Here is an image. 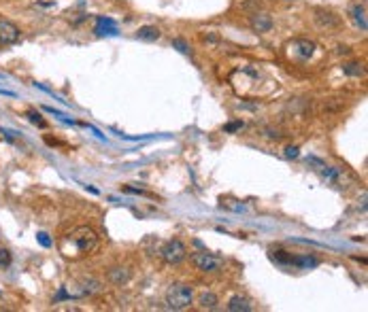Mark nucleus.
<instances>
[{
  "instance_id": "1",
  "label": "nucleus",
  "mask_w": 368,
  "mask_h": 312,
  "mask_svg": "<svg viewBox=\"0 0 368 312\" xmlns=\"http://www.w3.org/2000/svg\"><path fill=\"white\" fill-rule=\"evenodd\" d=\"M98 244V236L92 228L88 225H81V228L73 230L66 238H64V247H62V253L66 257H81L86 253H92Z\"/></svg>"
},
{
  "instance_id": "2",
  "label": "nucleus",
  "mask_w": 368,
  "mask_h": 312,
  "mask_svg": "<svg viewBox=\"0 0 368 312\" xmlns=\"http://www.w3.org/2000/svg\"><path fill=\"white\" fill-rule=\"evenodd\" d=\"M194 300L192 287L188 285H171L164 295V302L171 310H186Z\"/></svg>"
},
{
  "instance_id": "3",
  "label": "nucleus",
  "mask_w": 368,
  "mask_h": 312,
  "mask_svg": "<svg viewBox=\"0 0 368 312\" xmlns=\"http://www.w3.org/2000/svg\"><path fill=\"white\" fill-rule=\"evenodd\" d=\"M192 261H194V265L198 268V270L205 272V274H217V272L223 270V259L217 257V255H213V253H207V251L192 255Z\"/></svg>"
},
{
  "instance_id": "4",
  "label": "nucleus",
  "mask_w": 368,
  "mask_h": 312,
  "mask_svg": "<svg viewBox=\"0 0 368 312\" xmlns=\"http://www.w3.org/2000/svg\"><path fill=\"white\" fill-rule=\"evenodd\" d=\"M162 259L171 265H177L181 263L183 259L188 257V247L181 242V240H168V242L162 247Z\"/></svg>"
},
{
  "instance_id": "5",
  "label": "nucleus",
  "mask_w": 368,
  "mask_h": 312,
  "mask_svg": "<svg viewBox=\"0 0 368 312\" xmlns=\"http://www.w3.org/2000/svg\"><path fill=\"white\" fill-rule=\"evenodd\" d=\"M288 49H290L292 58H296V60H309L311 55L315 53V42L306 40V38H296V40H292L290 45H288Z\"/></svg>"
},
{
  "instance_id": "6",
  "label": "nucleus",
  "mask_w": 368,
  "mask_h": 312,
  "mask_svg": "<svg viewBox=\"0 0 368 312\" xmlns=\"http://www.w3.org/2000/svg\"><path fill=\"white\" fill-rule=\"evenodd\" d=\"M315 21L319 28H325V30H334V28L341 26L338 15H334V13L328 9H315Z\"/></svg>"
},
{
  "instance_id": "7",
  "label": "nucleus",
  "mask_w": 368,
  "mask_h": 312,
  "mask_svg": "<svg viewBox=\"0 0 368 312\" xmlns=\"http://www.w3.org/2000/svg\"><path fill=\"white\" fill-rule=\"evenodd\" d=\"M19 38V30L15 24L0 19V45H13Z\"/></svg>"
},
{
  "instance_id": "8",
  "label": "nucleus",
  "mask_w": 368,
  "mask_h": 312,
  "mask_svg": "<svg viewBox=\"0 0 368 312\" xmlns=\"http://www.w3.org/2000/svg\"><path fill=\"white\" fill-rule=\"evenodd\" d=\"M96 36H117V24L111 17H96V28H94Z\"/></svg>"
},
{
  "instance_id": "9",
  "label": "nucleus",
  "mask_w": 368,
  "mask_h": 312,
  "mask_svg": "<svg viewBox=\"0 0 368 312\" xmlns=\"http://www.w3.org/2000/svg\"><path fill=\"white\" fill-rule=\"evenodd\" d=\"M251 28L256 32H268L273 28V19L266 13H256V15H251Z\"/></svg>"
},
{
  "instance_id": "10",
  "label": "nucleus",
  "mask_w": 368,
  "mask_h": 312,
  "mask_svg": "<svg viewBox=\"0 0 368 312\" xmlns=\"http://www.w3.org/2000/svg\"><path fill=\"white\" fill-rule=\"evenodd\" d=\"M130 278H132V272L128 268H111L109 270V280L113 285H126Z\"/></svg>"
},
{
  "instance_id": "11",
  "label": "nucleus",
  "mask_w": 368,
  "mask_h": 312,
  "mask_svg": "<svg viewBox=\"0 0 368 312\" xmlns=\"http://www.w3.org/2000/svg\"><path fill=\"white\" fill-rule=\"evenodd\" d=\"M228 310L230 312H251L253 306H251V302L247 300V297L234 295V297H230V302H228Z\"/></svg>"
},
{
  "instance_id": "12",
  "label": "nucleus",
  "mask_w": 368,
  "mask_h": 312,
  "mask_svg": "<svg viewBox=\"0 0 368 312\" xmlns=\"http://www.w3.org/2000/svg\"><path fill=\"white\" fill-rule=\"evenodd\" d=\"M160 34H162V32H160L155 26H143V28H138V32H136V36H138L140 40H147V42L158 40Z\"/></svg>"
},
{
  "instance_id": "13",
  "label": "nucleus",
  "mask_w": 368,
  "mask_h": 312,
  "mask_svg": "<svg viewBox=\"0 0 368 312\" xmlns=\"http://www.w3.org/2000/svg\"><path fill=\"white\" fill-rule=\"evenodd\" d=\"M219 304V297L215 293H202L200 297H198V306H200L202 310H215Z\"/></svg>"
},
{
  "instance_id": "14",
  "label": "nucleus",
  "mask_w": 368,
  "mask_h": 312,
  "mask_svg": "<svg viewBox=\"0 0 368 312\" xmlns=\"http://www.w3.org/2000/svg\"><path fill=\"white\" fill-rule=\"evenodd\" d=\"M351 15H353V19H356V24L360 26V30H368V21H366V7L364 5H356L351 9Z\"/></svg>"
},
{
  "instance_id": "15",
  "label": "nucleus",
  "mask_w": 368,
  "mask_h": 312,
  "mask_svg": "<svg viewBox=\"0 0 368 312\" xmlns=\"http://www.w3.org/2000/svg\"><path fill=\"white\" fill-rule=\"evenodd\" d=\"M98 291H100V282H98V280H94V278L83 280V293L92 295V293H98Z\"/></svg>"
},
{
  "instance_id": "16",
  "label": "nucleus",
  "mask_w": 368,
  "mask_h": 312,
  "mask_svg": "<svg viewBox=\"0 0 368 312\" xmlns=\"http://www.w3.org/2000/svg\"><path fill=\"white\" fill-rule=\"evenodd\" d=\"M343 70H345L347 75H351V77H360V75H364V68H362V64H358V62L345 64V66H343Z\"/></svg>"
},
{
  "instance_id": "17",
  "label": "nucleus",
  "mask_w": 368,
  "mask_h": 312,
  "mask_svg": "<svg viewBox=\"0 0 368 312\" xmlns=\"http://www.w3.org/2000/svg\"><path fill=\"white\" fill-rule=\"evenodd\" d=\"M273 259L277 263H290L292 265V255H288L285 251H273Z\"/></svg>"
},
{
  "instance_id": "18",
  "label": "nucleus",
  "mask_w": 368,
  "mask_h": 312,
  "mask_svg": "<svg viewBox=\"0 0 368 312\" xmlns=\"http://www.w3.org/2000/svg\"><path fill=\"white\" fill-rule=\"evenodd\" d=\"M173 47H177L181 53H190V45H188V42L183 40V38H175V40H173Z\"/></svg>"
},
{
  "instance_id": "19",
  "label": "nucleus",
  "mask_w": 368,
  "mask_h": 312,
  "mask_svg": "<svg viewBox=\"0 0 368 312\" xmlns=\"http://www.w3.org/2000/svg\"><path fill=\"white\" fill-rule=\"evenodd\" d=\"M36 240L40 242V247H45V249H49V247H51V238H49L45 232H38V234H36Z\"/></svg>"
},
{
  "instance_id": "20",
  "label": "nucleus",
  "mask_w": 368,
  "mask_h": 312,
  "mask_svg": "<svg viewBox=\"0 0 368 312\" xmlns=\"http://www.w3.org/2000/svg\"><path fill=\"white\" fill-rule=\"evenodd\" d=\"M11 263V253L7 251V249H0V265H9Z\"/></svg>"
},
{
  "instance_id": "21",
  "label": "nucleus",
  "mask_w": 368,
  "mask_h": 312,
  "mask_svg": "<svg viewBox=\"0 0 368 312\" xmlns=\"http://www.w3.org/2000/svg\"><path fill=\"white\" fill-rule=\"evenodd\" d=\"M28 117H30V121H32V123H36V125H40V127H45V125H47L43 119H40L38 113H28Z\"/></svg>"
},
{
  "instance_id": "22",
  "label": "nucleus",
  "mask_w": 368,
  "mask_h": 312,
  "mask_svg": "<svg viewBox=\"0 0 368 312\" xmlns=\"http://www.w3.org/2000/svg\"><path fill=\"white\" fill-rule=\"evenodd\" d=\"M285 158H298V147H294V145H290L288 149H285Z\"/></svg>"
},
{
  "instance_id": "23",
  "label": "nucleus",
  "mask_w": 368,
  "mask_h": 312,
  "mask_svg": "<svg viewBox=\"0 0 368 312\" xmlns=\"http://www.w3.org/2000/svg\"><path fill=\"white\" fill-rule=\"evenodd\" d=\"M240 125H243V123H240V121H234V123H228V125H226V132H236V130H238V127H240Z\"/></svg>"
},
{
  "instance_id": "24",
  "label": "nucleus",
  "mask_w": 368,
  "mask_h": 312,
  "mask_svg": "<svg viewBox=\"0 0 368 312\" xmlns=\"http://www.w3.org/2000/svg\"><path fill=\"white\" fill-rule=\"evenodd\" d=\"M60 300H70V295H68V293H66L64 289H62V291L58 293V297H55V302H60Z\"/></svg>"
},
{
  "instance_id": "25",
  "label": "nucleus",
  "mask_w": 368,
  "mask_h": 312,
  "mask_svg": "<svg viewBox=\"0 0 368 312\" xmlns=\"http://www.w3.org/2000/svg\"><path fill=\"white\" fill-rule=\"evenodd\" d=\"M3 134H5V136H7L9 140H13V138H15V132H11V130H5V127H3Z\"/></svg>"
}]
</instances>
